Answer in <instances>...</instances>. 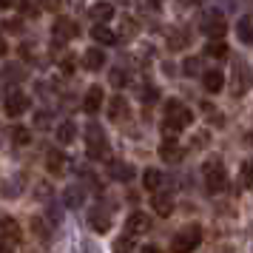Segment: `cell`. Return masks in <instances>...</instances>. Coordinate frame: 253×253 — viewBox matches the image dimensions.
<instances>
[{"instance_id":"cell-37","label":"cell","mask_w":253,"mask_h":253,"mask_svg":"<svg viewBox=\"0 0 253 253\" xmlns=\"http://www.w3.org/2000/svg\"><path fill=\"white\" fill-rule=\"evenodd\" d=\"M60 3H63V0H43V6H46V9H51V12H57Z\"/></svg>"},{"instance_id":"cell-27","label":"cell","mask_w":253,"mask_h":253,"mask_svg":"<svg viewBox=\"0 0 253 253\" xmlns=\"http://www.w3.org/2000/svg\"><path fill=\"white\" fill-rule=\"evenodd\" d=\"M12 142L14 145H29L32 142V131L29 128H12Z\"/></svg>"},{"instance_id":"cell-1","label":"cell","mask_w":253,"mask_h":253,"mask_svg":"<svg viewBox=\"0 0 253 253\" xmlns=\"http://www.w3.org/2000/svg\"><path fill=\"white\" fill-rule=\"evenodd\" d=\"M194 123V114L191 108H185L179 100H168L165 103V120H162V128H165V137H173L176 131H182Z\"/></svg>"},{"instance_id":"cell-36","label":"cell","mask_w":253,"mask_h":253,"mask_svg":"<svg viewBox=\"0 0 253 253\" xmlns=\"http://www.w3.org/2000/svg\"><path fill=\"white\" fill-rule=\"evenodd\" d=\"M60 69L66 71V74H71V71H74V57H71V54H69V57H63V63H60Z\"/></svg>"},{"instance_id":"cell-17","label":"cell","mask_w":253,"mask_h":253,"mask_svg":"<svg viewBox=\"0 0 253 253\" xmlns=\"http://www.w3.org/2000/svg\"><path fill=\"white\" fill-rule=\"evenodd\" d=\"M83 66L88 71H100L105 66V54H103V48H88L85 54H83Z\"/></svg>"},{"instance_id":"cell-4","label":"cell","mask_w":253,"mask_h":253,"mask_svg":"<svg viewBox=\"0 0 253 253\" xmlns=\"http://www.w3.org/2000/svg\"><path fill=\"white\" fill-rule=\"evenodd\" d=\"M199 242H202V228L199 225H188V228H182L171 239V251L173 253H191L199 248Z\"/></svg>"},{"instance_id":"cell-18","label":"cell","mask_w":253,"mask_h":253,"mask_svg":"<svg viewBox=\"0 0 253 253\" xmlns=\"http://www.w3.org/2000/svg\"><path fill=\"white\" fill-rule=\"evenodd\" d=\"M91 37L100 43V46H114V43H117V32H111L105 23H97V26H94V29H91Z\"/></svg>"},{"instance_id":"cell-26","label":"cell","mask_w":253,"mask_h":253,"mask_svg":"<svg viewBox=\"0 0 253 253\" xmlns=\"http://www.w3.org/2000/svg\"><path fill=\"white\" fill-rule=\"evenodd\" d=\"M134 248H137V242H134V236H128V233L114 242V253H131Z\"/></svg>"},{"instance_id":"cell-10","label":"cell","mask_w":253,"mask_h":253,"mask_svg":"<svg viewBox=\"0 0 253 253\" xmlns=\"http://www.w3.org/2000/svg\"><path fill=\"white\" fill-rule=\"evenodd\" d=\"M100 108H103V88L100 85H91L85 91V97H83V111L85 114H97Z\"/></svg>"},{"instance_id":"cell-34","label":"cell","mask_w":253,"mask_h":253,"mask_svg":"<svg viewBox=\"0 0 253 253\" xmlns=\"http://www.w3.org/2000/svg\"><path fill=\"white\" fill-rule=\"evenodd\" d=\"M32 225H35V233L40 236V239H43V236H48V230H43V219H40V216L32 219Z\"/></svg>"},{"instance_id":"cell-28","label":"cell","mask_w":253,"mask_h":253,"mask_svg":"<svg viewBox=\"0 0 253 253\" xmlns=\"http://www.w3.org/2000/svg\"><path fill=\"white\" fill-rule=\"evenodd\" d=\"M137 35V23L131 20V17H123V23H120V35H117V40L120 37H134Z\"/></svg>"},{"instance_id":"cell-20","label":"cell","mask_w":253,"mask_h":253,"mask_svg":"<svg viewBox=\"0 0 253 253\" xmlns=\"http://www.w3.org/2000/svg\"><path fill=\"white\" fill-rule=\"evenodd\" d=\"M88 14H91L97 23H105V20L114 17V6H111V3H94L91 9H88Z\"/></svg>"},{"instance_id":"cell-5","label":"cell","mask_w":253,"mask_h":253,"mask_svg":"<svg viewBox=\"0 0 253 253\" xmlns=\"http://www.w3.org/2000/svg\"><path fill=\"white\" fill-rule=\"evenodd\" d=\"M29 105H32V100L23 91H9L6 94V103H3V111H6V117L14 120V117H23L29 111Z\"/></svg>"},{"instance_id":"cell-22","label":"cell","mask_w":253,"mask_h":253,"mask_svg":"<svg viewBox=\"0 0 253 253\" xmlns=\"http://www.w3.org/2000/svg\"><path fill=\"white\" fill-rule=\"evenodd\" d=\"M162 182H165V176H162V173L157 171V168H148V171L142 173V185H145L148 191H160Z\"/></svg>"},{"instance_id":"cell-31","label":"cell","mask_w":253,"mask_h":253,"mask_svg":"<svg viewBox=\"0 0 253 253\" xmlns=\"http://www.w3.org/2000/svg\"><path fill=\"white\" fill-rule=\"evenodd\" d=\"M182 71L188 74V77L199 74V60H196V57H188V60H185V66H182Z\"/></svg>"},{"instance_id":"cell-19","label":"cell","mask_w":253,"mask_h":253,"mask_svg":"<svg viewBox=\"0 0 253 253\" xmlns=\"http://www.w3.org/2000/svg\"><path fill=\"white\" fill-rule=\"evenodd\" d=\"M74 137H77V126H74L71 120H66V123H60L57 126V142L60 145H71Z\"/></svg>"},{"instance_id":"cell-13","label":"cell","mask_w":253,"mask_h":253,"mask_svg":"<svg viewBox=\"0 0 253 253\" xmlns=\"http://www.w3.org/2000/svg\"><path fill=\"white\" fill-rule=\"evenodd\" d=\"M126 228H128V236L145 233V230H151V216H145L142 211H137V213H131V216H128Z\"/></svg>"},{"instance_id":"cell-24","label":"cell","mask_w":253,"mask_h":253,"mask_svg":"<svg viewBox=\"0 0 253 253\" xmlns=\"http://www.w3.org/2000/svg\"><path fill=\"white\" fill-rule=\"evenodd\" d=\"M63 160H66V157H63L60 151H54V148L46 151V165H48V171H51V173H60V171H63V165H66Z\"/></svg>"},{"instance_id":"cell-2","label":"cell","mask_w":253,"mask_h":253,"mask_svg":"<svg viewBox=\"0 0 253 253\" xmlns=\"http://www.w3.org/2000/svg\"><path fill=\"white\" fill-rule=\"evenodd\" d=\"M85 151H88V160H108V139H105L103 128L91 123L85 128Z\"/></svg>"},{"instance_id":"cell-3","label":"cell","mask_w":253,"mask_h":253,"mask_svg":"<svg viewBox=\"0 0 253 253\" xmlns=\"http://www.w3.org/2000/svg\"><path fill=\"white\" fill-rule=\"evenodd\" d=\"M202 173H205V188L211 194H219V191H225V185H228V173H225V165L219 157L213 160H208L202 165Z\"/></svg>"},{"instance_id":"cell-16","label":"cell","mask_w":253,"mask_h":253,"mask_svg":"<svg viewBox=\"0 0 253 253\" xmlns=\"http://www.w3.org/2000/svg\"><path fill=\"white\" fill-rule=\"evenodd\" d=\"M63 202H66V208L85 205V191H83V185H69V188L63 191Z\"/></svg>"},{"instance_id":"cell-15","label":"cell","mask_w":253,"mask_h":253,"mask_svg":"<svg viewBox=\"0 0 253 253\" xmlns=\"http://www.w3.org/2000/svg\"><path fill=\"white\" fill-rule=\"evenodd\" d=\"M202 85H205V91L219 94L222 91V85H225V74H222L219 69H208L205 74H202Z\"/></svg>"},{"instance_id":"cell-11","label":"cell","mask_w":253,"mask_h":253,"mask_svg":"<svg viewBox=\"0 0 253 253\" xmlns=\"http://www.w3.org/2000/svg\"><path fill=\"white\" fill-rule=\"evenodd\" d=\"M134 168L128 165V162H120V160H114L111 165H108V176L114 179V182H131L134 179Z\"/></svg>"},{"instance_id":"cell-32","label":"cell","mask_w":253,"mask_h":253,"mask_svg":"<svg viewBox=\"0 0 253 253\" xmlns=\"http://www.w3.org/2000/svg\"><path fill=\"white\" fill-rule=\"evenodd\" d=\"M20 12H23L26 17H35V14H37V6H35V0H20Z\"/></svg>"},{"instance_id":"cell-23","label":"cell","mask_w":253,"mask_h":253,"mask_svg":"<svg viewBox=\"0 0 253 253\" xmlns=\"http://www.w3.org/2000/svg\"><path fill=\"white\" fill-rule=\"evenodd\" d=\"M236 35H239L242 43L253 46V20H251V17H242L239 23H236Z\"/></svg>"},{"instance_id":"cell-40","label":"cell","mask_w":253,"mask_h":253,"mask_svg":"<svg viewBox=\"0 0 253 253\" xmlns=\"http://www.w3.org/2000/svg\"><path fill=\"white\" fill-rule=\"evenodd\" d=\"M139 253H162L160 248H157V245H145V248H142V251Z\"/></svg>"},{"instance_id":"cell-30","label":"cell","mask_w":253,"mask_h":253,"mask_svg":"<svg viewBox=\"0 0 253 253\" xmlns=\"http://www.w3.org/2000/svg\"><path fill=\"white\" fill-rule=\"evenodd\" d=\"M126 83H128V74H126L123 69H114V71H111V85H117V88H123Z\"/></svg>"},{"instance_id":"cell-7","label":"cell","mask_w":253,"mask_h":253,"mask_svg":"<svg viewBox=\"0 0 253 253\" xmlns=\"http://www.w3.org/2000/svg\"><path fill=\"white\" fill-rule=\"evenodd\" d=\"M0 236L6 242H12V245H17V242L23 239V228H20V222L14 216H9V213H0Z\"/></svg>"},{"instance_id":"cell-8","label":"cell","mask_w":253,"mask_h":253,"mask_svg":"<svg viewBox=\"0 0 253 253\" xmlns=\"http://www.w3.org/2000/svg\"><path fill=\"white\" fill-rule=\"evenodd\" d=\"M51 35H54L57 43H66V40H71V37H77V23L69 20V17H57V20H54V29H51Z\"/></svg>"},{"instance_id":"cell-12","label":"cell","mask_w":253,"mask_h":253,"mask_svg":"<svg viewBox=\"0 0 253 253\" xmlns=\"http://www.w3.org/2000/svg\"><path fill=\"white\" fill-rule=\"evenodd\" d=\"M151 205H154V213H157V216H171L173 213V196L165 194V191H157L154 199H151Z\"/></svg>"},{"instance_id":"cell-33","label":"cell","mask_w":253,"mask_h":253,"mask_svg":"<svg viewBox=\"0 0 253 253\" xmlns=\"http://www.w3.org/2000/svg\"><path fill=\"white\" fill-rule=\"evenodd\" d=\"M185 43H188L185 32H173V35H171V48H182Z\"/></svg>"},{"instance_id":"cell-39","label":"cell","mask_w":253,"mask_h":253,"mask_svg":"<svg viewBox=\"0 0 253 253\" xmlns=\"http://www.w3.org/2000/svg\"><path fill=\"white\" fill-rule=\"evenodd\" d=\"M6 51H9V43H6V37L0 35V57H6Z\"/></svg>"},{"instance_id":"cell-35","label":"cell","mask_w":253,"mask_h":253,"mask_svg":"<svg viewBox=\"0 0 253 253\" xmlns=\"http://www.w3.org/2000/svg\"><path fill=\"white\" fill-rule=\"evenodd\" d=\"M142 100H145V103H154V100H157V88H154V85L142 88Z\"/></svg>"},{"instance_id":"cell-21","label":"cell","mask_w":253,"mask_h":253,"mask_svg":"<svg viewBox=\"0 0 253 253\" xmlns=\"http://www.w3.org/2000/svg\"><path fill=\"white\" fill-rule=\"evenodd\" d=\"M108 117H111V120H126V117H128V103H126V97H120V94H117L114 100L108 103Z\"/></svg>"},{"instance_id":"cell-41","label":"cell","mask_w":253,"mask_h":253,"mask_svg":"<svg viewBox=\"0 0 253 253\" xmlns=\"http://www.w3.org/2000/svg\"><path fill=\"white\" fill-rule=\"evenodd\" d=\"M17 0H0V9H12Z\"/></svg>"},{"instance_id":"cell-43","label":"cell","mask_w":253,"mask_h":253,"mask_svg":"<svg viewBox=\"0 0 253 253\" xmlns=\"http://www.w3.org/2000/svg\"><path fill=\"white\" fill-rule=\"evenodd\" d=\"M194 3H202V0H194Z\"/></svg>"},{"instance_id":"cell-29","label":"cell","mask_w":253,"mask_h":253,"mask_svg":"<svg viewBox=\"0 0 253 253\" xmlns=\"http://www.w3.org/2000/svg\"><path fill=\"white\" fill-rule=\"evenodd\" d=\"M242 182H245V188H251L253 191V160L242 162Z\"/></svg>"},{"instance_id":"cell-25","label":"cell","mask_w":253,"mask_h":253,"mask_svg":"<svg viewBox=\"0 0 253 253\" xmlns=\"http://www.w3.org/2000/svg\"><path fill=\"white\" fill-rule=\"evenodd\" d=\"M205 54H208V57L222 60V57H228V46H225L222 40H211V43L205 46Z\"/></svg>"},{"instance_id":"cell-42","label":"cell","mask_w":253,"mask_h":253,"mask_svg":"<svg viewBox=\"0 0 253 253\" xmlns=\"http://www.w3.org/2000/svg\"><path fill=\"white\" fill-rule=\"evenodd\" d=\"M148 6L151 9H160V0H148Z\"/></svg>"},{"instance_id":"cell-14","label":"cell","mask_w":253,"mask_h":253,"mask_svg":"<svg viewBox=\"0 0 253 253\" xmlns=\"http://www.w3.org/2000/svg\"><path fill=\"white\" fill-rule=\"evenodd\" d=\"M160 157L165 162H179L182 160V148H179L176 137H165V142L160 145Z\"/></svg>"},{"instance_id":"cell-6","label":"cell","mask_w":253,"mask_h":253,"mask_svg":"<svg viewBox=\"0 0 253 253\" xmlns=\"http://www.w3.org/2000/svg\"><path fill=\"white\" fill-rule=\"evenodd\" d=\"M202 32H205L211 40H222L225 32H228V23H225V17L219 12H208L205 17H202Z\"/></svg>"},{"instance_id":"cell-9","label":"cell","mask_w":253,"mask_h":253,"mask_svg":"<svg viewBox=\"0 0 253 253\" xmlns=\"http://www.w3.org/2000/svg\"><path fill=\"white\" fill-rule=\"evenodd\" d=\"M88 225H91L94 233H108V228H111V213H108L105 208H91Z\"/></svg>"},{"instance_id":"cell-38","label":"cell","mask_w":253,"mask_h":253,"mask_svg":"<svg viewBox=\"0 0 253 253\" xmlns=\"http://www.w3.org/2000/svg\"><path fill=\"white\" fill-rule=\"evenodd\" d=\"M0 253H12V242H6L0 236Z\"/></svg>"}]
</instances>
